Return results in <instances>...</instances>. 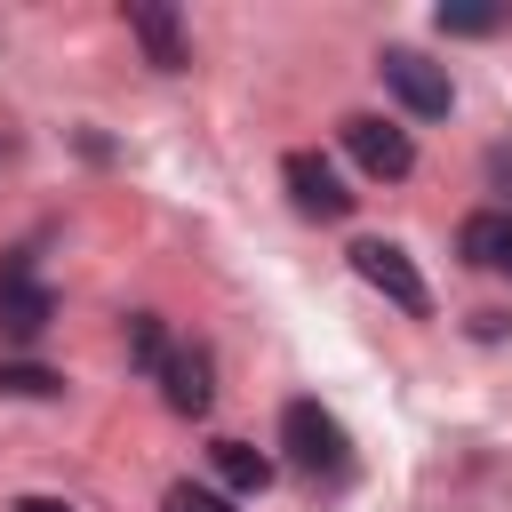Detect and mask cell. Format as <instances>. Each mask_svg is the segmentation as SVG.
Masks as SVG:
<instances>
[{"label": "cell", "mask_w": 512, "mask_h": 512, "mask_svg": "<svg viewBox=\"0 0 512 512\" xmlns=\"http://www.w3.org/2000/svg\"><path fill=\"white\" fill-rule=\"evenodd\" d=\"M280 448H288V464L312 472V480H344V472H352V440H344V424H336L320 400H288V408H280Z\"/></svg>", "instance_id": "cell-1"}, {"label": "cell", "mask_w": 512, "mask_h": 512, "mask_svg": "<svg viewBox=\"0 0 512 512\" xmlns=\"http://www.w3.org/2000/svg\"><path fill=\"white\" fill-rule=\"evenodd\" d=\"M376 72H384V88H392L416 120H448L456 88H448V72H440L432 56H416V48H384V56H376Z\"/></svg>", "instance_id": "cell-2"}, {"label": "cell", "mask_w": 512, "mask_h": 512, "mask_svg": "<svg viewBox=\"0 0 512 512\" xmlns=\"http://www.w3.org/2000/svg\"><path fill=\"white\" fill-rule=\"evenodd\" d=\"M344 152L376 176V184H400L408 168H416V144H408V128H392V120H376V112H352L344 120Z\"/></svg>", "instance_id": "cell-3"}, {"label": "cell", "mask_w": 512, "mask_h": 512, "mask_svg": "<svg viewBox=\"0 0 512 512\" xmlns=\"http://www.w3.org/2000/svg\"><path fill=\"white\" fill-rule=\"evenodd\" d=\"M352 272L368 280V288H384L400 312H432V288L416 280V264H408V248H392V240H352Z\"/></svg>", "instance_id": "cell-4"}, {"label": "cell", "mask_w": 512, "mask_h": 512, "mask_svg": "<svg viewBox=\"0 0 512 512\" xmlns=\"http://www.w3.org/2000/svg\"><path fill=\"white\" fill-rule=\"evenodd\" d=\"M56 320V296L32 280V256L16 248L8 264H0V336H40Z\"/></svg>", "instance_id": "cell-5"}, {"label": "cell", "mask_w": 512, "mask_h": 512, "mask_svg": "<svg viewBox=\"0 0 512 512\" xmlns=\"http://www.w3.org/2000/svg\"><path fill=\"white\" fill-rule=\"evenodd\" d=\"M280 176H288V200H296L304 216H320V224L352 216V192L336 184V168H328L320 152H288V160H280Z\"/></svg>", "instance_id": "cell-6"}, {"label": "cell", "mask_w": 512, "mask_h": 512, "mask_svg": "<svg viewBox=\"0 0 512 512\" xmlns=\"http://www.w3.org/2000/svg\"><path fill=\"white\" fill-rule=\"evenodd\" d=\"M216 368H208V352L200 344H176L168 352V368H160V400L176 408V416H208V400H216V384H208Z\"/></svg>", "instance_id": "cell-7"}, {"label": "cell", "mask_w": 512, "mask_h": 512, "mask_svg": "<svg viewBox=\"0 0 512 512\" xmlns=\"http://www.w3.org/2000/svg\"><path fill=\"white\" fill-rule=\"evenodd\" d=\"M128 32L144 40V56H152L160 72H184V64H192V48H184V24H176V8H160V0H128Z\"/></svg>", "instance_id": "cell-8"}, {"label": "cell", "mask_w": 512, "mask_h": 512, "mask_svg": "<svg viewBox=\"0 0 512 512\" xmlns=\"http://www.w3.org/2000/svg\"><path fill=\"white\" fill-rule=\"evenodd\" d=\"M456 248H464V264H504V272H512V208H480V216H464Z\"/></svg>", "instance_id": "cell-9"}, {"label": "cell", "mask_w": 512, "mask_h": 512, "mask_svg": "<svg viewBox=\"0 0 512 512\" xmlns=\"http://www.w3.org/2000/svg\"><path fill=\"white\" fill-rule=\"evenodd\" d=\"M208 464H216V480H224L232 496H264V488H272V456H256L248 440H216Z\"/></svg>", "instance_id": "cell-10"}, {"label": "cell", "mask_w": 512, "mask_h": 512, "mask_svg": "<svg viewBox=\"0 0 512 512\" xmlns=\"http://www.w3.org/2000/svg\"><path fill=\"white\" fill-rule=\"evenodd\" d=\"M128 360L152 368V376L168 368V328H160V312H136V320H128Z\"/></svg>", "instance_id": "cell-11"}, {"label": "cell", "mask_w": 512, "mask_h": 512, "mask_svg": "<svg viewBox=\"0 0 512 512\" xmlns=\"http://www.w3.org/2000/svg\"><path fill=\"white\" fill-rule=\"evenodd\" d=\"M0 392H16V400H56L64 376H56V368H0Z\"/></svg>", "instance_id": "cell-12"}, {"label": "cell", "mask_w": 512, "mask_h": 512, "mask_svg": "<svg viewBox=\"0 0 512 512\" xmlns=\"http://www.w3.org/2000/svg\"><path fill=\"white\" fill-rule=\"evenodd\" d=\"M160 512H232V496H216V488H200V480H176V488L160 496Z\"/></svg>", "instance_id": "cell-13"}, {"label": "cell", "mask_w": 512, "mask_h": 512, "mask_svg": "<svg viewBox=\"0 0 512 512\" xmlns=\"http://www.w3.org/2000/svg\"><path fill=\"white\" fill-rule=\"evenodd\" d=\"M512 8H440V32H496Z\"/></svg>", "instance_id": "cell-14"}, {"label": "cell", "mask_w": 512, "mask_h": 512, "mask_svg": "<svg viewBox=\"0 0 512 512\" xmlns=\"http://www.w3.org/2000/svg\"><path fill=\"white\" fill-rule=\"evenodd\" d=\"M16 512H72V504H56V496H24Z\"/></svg>", "instance_id": "cell-15"}]
</instances>
